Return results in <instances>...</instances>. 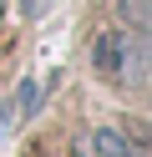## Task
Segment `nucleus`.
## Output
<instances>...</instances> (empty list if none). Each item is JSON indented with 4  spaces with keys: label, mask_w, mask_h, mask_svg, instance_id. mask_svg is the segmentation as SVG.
<instances>
[{
    "label": "nucleus",
    "mask_w": 152,
    "mask_h": 157,
    "mask_svg": "<svg viewBox=\"0 0 152 157\" xmlns=\"http://www.w3.org/2000/svg\"><path fill=\"white\" fill-rule=\"evenodd\" d=\"M91 66H96L107 81H132L142 71L137 61V36L132 31H101L96 46H91Z\"/></svg>",
    "instance_id": "obj_1"
},
{
    "label": "nucleus",
    "mask_w": 152,
    "mask_h": 157,
    "mask_svg": "<svg viewBox=\"0 0 152 157\" xmlns=\"http://www.w3.org/2000/svg\"><path fill=\"white\" fill-rule=\"evenodd\" d=\"M81 157H142V152H137V147H132L122 132L101 127V132H91V137H86V152H81Z\"/></svg>",
    "instance_id": "obj_2"
},
{
    "label": "nucleus",
    "mask_w": 152,
    "mask_h": 157,
    "mask_svg": "<svg viewBox=\"0 0 152 157\" xmlns=\"http://www.w3.org/2000/svg\"><path fill=\"white\" fill-rule=\"evenodd\" d=\"M36 106H41V81H20V91H15V101H10V117H36Z\"/></svg>",
    "instance_id": "obj_3"
}]
</instances>
